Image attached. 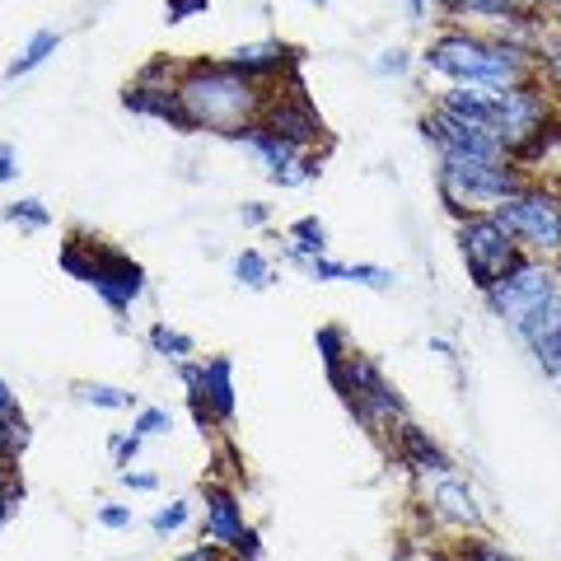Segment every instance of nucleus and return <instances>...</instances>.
I'll list each match as a JSON object with an SVG mask.
<instances>
[{"instance_id": "15", "label": "nucleus", "mask_w": 561, "mask_h": 561, "mask_svg": "<svg viewBox=\"0 0 561 561\" xmlns=\"http://www.w3.org/2000/svg\"><path fill=\"white\" fill-rule=\"evenodd\" d=\"M225 66L239 70V76H249L257 84H267L276 76H286V70L295 66V51L286 43H249V47H234L230 57H225Z\"/></svg>"}, {"instance_id": "8", "label": "nucleus", "mask_w": 561, "mask_h": 561, "mask_svg": "<svg viewBox=\"0 0 561 561\" xmlns=\"http://www.w3.org/2000/svg\"><path fill=\"white\" fill-rule=\"evenodd\" d=\"M548 117H552L548 94H542L534 80H524V84H515V90H496L491 131H496V140L511 150V160L515 154H538L542 150V131H552Z\"/></svg>"}, {"instance_id": "30", "label": "nucleus", "mask_w": 561, "mask_h": 561, "mask_svg": "<svg viewBox=\"0 0 561 561\" xmlns=\"http://www.w3.org/2000/svg\"><path fill=\"white\" fill-rule=\"evenodd\" d=\"M319 356L328 360V370L337 360H346V337H342V328H319Z\"/></svg>"}, {"instance_id": "26", "label": "nucleus", "mask_w": 561, "mask_h": 561, "mask_svg": "<svg viewBox=\"0 0 561 561\" xmlns=\"http://www.w3.org/2000/svg\"><path fill=\"white\" fill-rule=\"evenodd\" d=\"M187 519H192V505H187V501H169L164 511H154L150 534H154V538H169V534H179Z\"/></svg>"}, {"instance_id": "21", "label": "nucleus", "mask_w": 561, "mask_h": 561, "mask_svg": "<svg viewBox=\"0 0 561 561\" xmlns=\"http://www.w3.org/2000/svg\"><path fill=\"white\" fill-rule=\"evenodd\" d=\"M57 47H61V33H51V28H38L28 38V47L20 51V57H14V66L5 70L10 80H20V76H28V70H38L47 57H57Z\"/></svg>"}, {"instance_id": "13", "label": "nucleus", "mask_w": 561, "mask_h": 561, "mask_svg": "<svg viewBox=\"0 0 561 561\" xmlns=\"http://www.w3.org/2000/svg\"><path fill=\"white\" fill-rule=\"evenodd\" d=\"M262 127L276 131L280 140H290V146L309 150L313 140H323V117L313 113V103L305 99V90L295 84L290 94H267V103H262Z\"/></svg>"}, {"instance_id": "19", "label": "nucleus", "mask_w": 561, "mask_h": 561, "mask_svg": "<svg viewBox=\"0 0 561 561\" xmlns=\"http://www.w3.org/2000/svg\"><path fill=\"white\" fill-rule=\"evenodd\" d=\"M435 505H440L445 519L463 524V529H478L482 524V511H478V501H472V491L463 482H454V478H440V486H435Z\"/></svg>"}, {"instance_id": "36", "label": "nucleus", "mask_w": 561, "mask_h": 561, "mask_svg": "<svg viewBox=\"0 0 561 561\" xmlns=\"http://www.w3.org/2000/svg\"><path fill=\"white\" fill-rule=\"evenodd\" d=\"M402 70H408V51L402 47H393V51H383L379 57V76H402Z\"/></svg>"}, {"instance_id": "1", "label": "nucleus", "mask_w": 561, "mask_h": 561, "mask_svg": "<svg viewBox=\"0 0 561 561\" xmlns=\"http://www.w3.org/2000/svg\"><path fill=\"white\" fill-rule=\"evenodd\" d=\"M183 103V117H187V131H220V136H234L243 131L249 122L262 117V84L239 76L225 61H202V66H187L183 80L173 84Z\"/></svg>"}, {"instance_id": "25", "label": "nucleus", "mask_w": 561, "mask_h": 561, "mask_svg": "<svg viewBox=\"0 0 561 561\" xmlns=\"http://www.w3.org/2000/svg\"><path fill=\"white\" fill-rule=\"evenodd\" d=\"M5 220L10 225H20V230H47V206L38 197H24V202H10L5 206Z\"/></svg>"}, {"instance_id": "37", "label": "nucleus", "mask_w": 561, "mask_h": 561, "mask_svg": "<svg viewBox=\"0 0 561 561\" xmlns=\"http://www.w3.org/2000/svg\"><path fill=\"white\" fill-rule=\"evenodd\" d=\"M179 561H239L234 552L225 557V548H216V542H202V548H192L187 557H179Z\"/></svg>"}, {"instance_id": "2", "label": "nucleus", "mask_w": 561, "mask_h": 561, "mask_svg": "<svg viewBox=\"0 0 561 561\" xmlns=\"http://www.w3.org/2000/svg\"><path fill=\"white\" fill-rule=\"evenodd\" d=\"M426 66L435 76L472 90H515L529 80V51L505 38H478V33L449 28L426 47Z\"/></svg>"}, {"instance_id": "23", "label": "nucleus", "mask_w": 561, "mask_h": 561, "mask_svg": "<svg viewBox=\"0 0 561 561\" xmlns=\"http://www.w3.org/2000/svg\"><path fill=\"white\" fill-rule=\"evenodd\" d=\"M150 346H154V356H164V360H187L192 351H197V342H192L187 332L169 328V323H154L150 328Z\"/></svg>"}, {"instance_id": "41", "label": "nucleus", "mask_w": 561, "mask_h": 561, "mask_svg": "<svg viewBox=\"0 0 561 561\" xmlns=\"http://www.w3.org/2000/svg\"><path fill=\"white\" fill-rule=\"evenodd\" d=\"M408 14H412V24L426 20V0H408Z\"/></svg>"}, {"instance_id": "12", "label": "nucleus", "mask_w": 561, "mask_h": 561, "mask_svg": "<svg viewBox=\"0 0 561 561\" xmlns=\"http://www.w3.org/2000/svg\"><path fill=\"white\" fill-rule=\"evenodd\" d=\"M206 538L216 548L234 552L239 561H253L257 557V534L243 524V505L234 491L225 486H206Z\"/></svg>"}, {"instance_id": "22", "label": "nucleus", "mask_w": 561, "mask_h": 561, "mask_svg": "<svg viewBox=\"0 0 561 561\" xmlns=\"http://www.w3.org/2000/svg\"><path fill=\"white\" fill-rule=\"evenodd\" d=\"M234 280H239V286H249V290H267L276 280V272H272V262L262 257L257 249H243L234 257Z\"/></svg>"}, {"instance_id": "5", "label": "nucleus", "mask_w": 561, "mask_h": 561, "mask_svg": "<svg viewBox=\"0 0 561 561\" xmlns=\"http://www.w3.org/2000/svg\"><path fill=\"white\" fill-rule=\"evenodd\" d=\"M332 383H337V393L346 398V408L356 412V421H365L370 431H383L393 421V426H402L408 421V408H402V398L389 379H383V370L360 356V351H346V360L332 365Z\"/></svg>"}, {"instance_id": "9", "label": "nucleus", "mask_w": 561, "mask_h": 561, "mask_svg": "<svg viewBox=\"0 0 561 561\" xmlns=\"http://www.w3.org/2000/svg\"><path fill=\"white\" fill-rule=\"evenodd\" d=\"M482 295H486V305H491L496 319L519 328L524 319H534L538 309H548L561 295V286H557V272L542 257H519L515 267L505 272L491 290H482Z\"/></svg>"}, {"instance_id": "28", "label": "nucleus", "mask_w": 561, "mask_h": 561, "mask_svg": "<svg viewBox=\"0 0 561 561\" xmlns=\"http://www.w3.org/2000/svg\"><path fill=\"white\" fill-rule=\"evenodd\" d=\"M173 431V416L164 408H146V412H136L131 421V435H140V440H150V435H169Z\"/></svg>"}, {"instance_id": "18", "label": "nucleus", "mask_w": 561, "mask_h": 561, "mask_svg": "<svg viewBox=\"0 0 561 561\" xmlns=\"http://www.w3.org/2000/svg\"><path fill=\"white\" fill-rule=\"evenodd\" d=\"M202 402L216 421H234V360L230 356H210L202 365Z\"/></svg>"}, {"instance_id": "3", "label": "nucleus", "mask_w": 561, "mask_h": 561, "mask_svg": "<svg viewBox=\"0 0 561 561\" xmlns=\"http://www.w3.org/2000/svg\"><path fill=\"white\" fill-rule=\"evenodd\" d=\"M61 267L70 276H80L84 286H94V295L113 313H127L140 300V290H146V272H140V262H131L127 253L103 249L99 239L94 243L70 239L66 249H61Z\"/></svg>"}, {"instance_id": "11", "label": "nucleus", "mask_w": 561, "mask_h": 561, "mask_svg": "<svg viewBox=\"0 0 561 561\" xmlns=\"http://www.w3.org/2000/svg\"><path fill=\"white\" fill-rule=\"evenodd\" d=\"M421 136H426L440 154H463V160H496V164L511 160V150H505L486 127H472V122H459V117H449L440 108L421 117Z\"/></svg>"}, {"instance_id": "17", "label": "nucleus", "mask_w": 561, "mask_h": 561, "mask_svg": "<svg viewBox=\"0 0 561 561\" xmlns=\"http://www.w3.org/2000/svg\"><path fill=\"white\" fill-rule=\"evenodd\" d=\"M398 445H402V459H408L421 478H449V472H454L449 454L435 445L421 426H412V421H402V426H398Z\"/></svg>"}, {"instance_id": "29", "label": "nucleus", "mask_w": 561, "mask_h": 561, "mask_svg": "<svg viewBox=\"0 0 561 561\" xmlns=\"http://www.w3.org/2000/svg\"><path fill=\"white\" fill-rule=\"evenodd\" d=\"M20 501H24V491H20V482H14V472H10V463H0V524H5L14 511H20Z\"/></svg>"}, {"instance_id": "38", "label": "nucleus", "mask_w": 561, "mask_h": 561, "mask_svg": "<svg viewBox=\"0 0 561 561\" xmlns=\"http://www.w3.org/2000/svg\"><path fill=\"white\" fill-rule=\"evenodd\" d=\"M117 482L131 486V491H154L160 486V478H150V472H117Z\"/></svg>"}, {"instance_id": "35", "label": "nucleus", "mask_w": 561, "mask_h": 561, "mask_svg": "<svg viewBox=\"0 0 561 561\" xmlns=\"http://www.w3.org/2000/svg\"><path fill=\"white\" fill-rule=\"evenodd\" d=\"M206 10H210V0H169V24L187 20V14H206Z\"/></svg>"}, {"instance_id": "40", "label": "nucleus", "mask_w": 561, "mask_h": 561, "mask_svg": "<svg viewBox=\"0 0 561 561\" xmlns=\"http://www.w3.org/2000/svg\"><path fill=\"white\" fill-rule=\"evenodd\" d=\"M239 220H243V225H262V220H267V206H262V202H249V206L239 210Z\"/></svg>"}, {"instance_id": "27", "label": "nucleus", "mask_w": 561, "mask_h": 561, "mask_svg": "<svg viewBox=\"0 0 561 561\" xmlns=\"http://www.w3.org/2000/svg\"><path fill=\"white\" fill-rule=\"evenodd\" d=\"M28 445V426H24V416H14V421H0V463H10L14 454H20Z\"/></svg>"}, {"instance_id": "42", "label": "nucleus", "mask_w": 561, "mask_h": 561, "mask_svg": "<svg viewBox=\"0 0 561 561\" xmlns=\"http://www.w3.org/2000/svg\"><path fill=\"white\" fill-rule=\"evenodd\" d=\"M440 5H445L449 14H459V0H440Z\"/></svg>"}, {"instance_id": "34", "label": "nucleus", "mask_w": 561, "mask_h": 561, "mask_svg": "<svg viewBox=\"0 0 561 561\" xmlns=\"http://www.w3.org/2000/svg\"><path fill=\"white\" fill-rule=\"evenodd\" d=\"M542 66H548V80L561 90V38H548V43H542Z\"/></svg>"}, {"instance_id": "20", "label": "nucleus", "mask_w": 561, "mask_h": 561, "mask_svg": "<svg viewBox=\"0 0 561 561\" xmlns=\"http://www.w3.org/2000/svg\"><path fill=\"white\" fill-rule=\"evenodd\" d=\"M290 262H300V257H323L328 253V225L319 216H305V220H295L290 225Z\"/></svg>"}, {"instance_id": "10", "label": "nucleus", "mask_w": 561, "mask_h": 561, "mask_svg": "<svg viewBox=\"0 0 561 561\" xmlns=\"http://www.w3.org/2000/svg\"><path fill=\"white\" fill-rule=\"evenodd\" d=\"M234 140L253 154L262 169H267V179L280 183V187H300L309 179H319V160H313L309 150L290 146V140H280L276 131H267L262 122H249L243 131H234Z\"/></svg>"}, {"instance_id": "7", "label": "nucleus", "mask_w": 561, "mask_h": 561, "mask_svg": "<svg viewBox=\"0 0 561 561\" xmlns=\"http://www.w3.org/2000/svg\"><path fill=\"white\" fill-rule=\"evenodd\" d=\"M459 253H463V267H468V276H472V286L478 290H491L524 257L515 234L505 230L491 210H478V216L459 220Z\"/></svg>"}, {"instance_id": "39", "label": "nucleus", "mask_w": 561, "mask_h": 561, "mask_svg": "<svg viewBox=\"0 0 561 561\" xmlns=\"http://www.w3.org/2000/svg\"><path fill=\"white\" fill-rule=\"evenodd\" d=\"M14 416H20V398H14L10 383L0 379V421H14Z\"/></svg>"}, {"instance_id": "4", "label": "nucleus", "mask_w": 561, "mask_h": 561, "mask_svg": "<svg viewBox=\"0 0 561 561\" xmlns=\"http://www.w3.org/2000/svg\"><path fill=\"white\" fill-rule=\"evenodd\" d=\"M524 192V179L519 169L505 160H463V154H440V197L449 210H468V216H478V210H491L501 206L505 197H515Z\"/></svg>"}, {"instance_id": "6", "label": "nucleus", "mask_w": 561, "mask_h": 561, "mask_svg": "<svg viewBox=\"0 0 561 561\" xmlns=\"http://www.w3.org/2000/svg\"><path fill=\"white\" fill-rule=\"evenodd\" d=\"M505 230L515 234L519 249H529L538 257H557L561 253V197L542 187H524L515 197H505L501 206H491Z\"/></svg>"}, {"instance_id": "16", "label": "nucleus", "mask_w": 561, "mask_h": 561, "mask_svg": "<svg viewBox=\"0 0 561 561\" xmlns=\"http://www.w3.org/2000/svg\"><path fill=\"white\" fill-rule=\"evenodd\" d=\"M122 103H127L131 113H150V117L173 122L179 131H187V117H183V103H179V90H173V84L140 80V84H131V90L122 94Z\"/></svg>"}, {"instance_id": "14", "label": "nucleus", "mask_w": 561, "mask_h": 561, "mask_svg": "<svg viewBox=\"0 0 561 561\" xmlns=\"http://www.w3.org/2000/svg\"><path fill=\"white\" fill-rule=\"evenodd\" d=\"M515 332H519V342L534 351V360L542 365V370L561 383V295L548 309H538L534 319H524Z\"/></svg>"}, {"instance_id": "43", "label": "nucleus", "mask_w": 561, "mask_h": 561, "mask_svg": "<svg viewBox=\"0 0 561 561\" xmlns=\"http://www.w3.org/2000/svg\"><path fill=\"white\" fill-rule=\"evenodd\" d=\"M309 5H328V0H309Z\"/></svg>"}, {"instance_id": "24", "label": "nucleus", "mask_w": 561, "mask_h": 561, "mask_svg": "<svg viewBox=\"0 0 561 561\" xmlns=\"http://www.w3.org/2000/svg\"><path fill=\"white\" fill-rule=\"evenodd\" d=\"M76 398L84 408H103V412H122L136 402L127 389H113V383H76Z\"/></svg>"}, {"instance_id": "44", "label": "nucleus", "mask_w": 561, "mask_h": 561, "mask_svg": "<svg viewBox=\"0 0 561 561\" xmlns=\"http://www.w3.org/2000/svg\"><path fill=\"white\" fill-rule=\"evenodd\" d=\"M548 5H561V0H548Z\"/></svg>"}, {"instance_id": "33", "label": "nucleus", "mask_w": 561, "mask_h": 561, "mask_svg": "<svg viewBox=\"0 0 561 561\" xmlns=\"http://www.w3.org/2000/svg\"><path fill=\"white\" fill-rule=\"evenodd\" d=\"M10 179H20V150H14L10 140H0V187Z\"/></svg>"}, {"instance_id": "31", "label": "nucleus", "mask_w": 561, "mask_h": 561, "mask_svg": "<svg viewBox=\"0 0 561 561\" xmlns=\"http://www.w3.org/2000/svg\"><path fill=\"white\" fill-rule=\"evenodd\" d=\"M99 524L103 529H113V534H122V529H131L136 524V515H131V505H99Z\"/></svg>"}, {"instance_id": "32", "label": "nucleus", "mask_w": 561, "mask_h": 561, "mask_svg": "<svg viewBox=\"0 0 561 561\" xmlns=\"http://www.w3.org/2000/svg\"><path fill=\"white\" fill-rule=\"evenodd\" d=\"M140 454V435H113V463L131 468V459Z\"/></svg>"}]
</instances>
